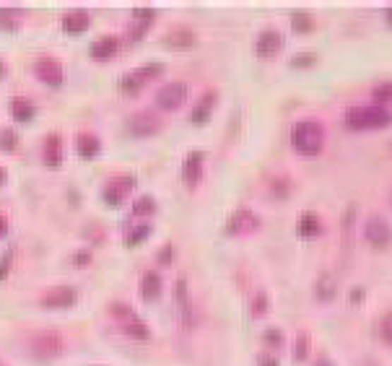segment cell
<instances>
[{
    "label": "cell",
    "instance_id": "39",
    "mask_svg": "<svg viewBox=\"0 0 392 366\" xmlns=\"http://www.w3.org/2000/svg\"><path fill=\"white\" fill-rule=\"evenodd\" d=\"M11 263H13V249H6V252H3V257H0V281L8 278Z\"/></svg>",
    "mask_w": 392,
    "mask_h": 366
},
{
    "label": "cell",
    "instance_id": "2",
    "mask_svg": "<svg viewBox=\"0 0 392 366\" xmlns=\"http://www.w3.org/2000/svg\"><path fill=\"white\" fill-rule=\"evenodd\" d=\"M343 122L351 130H382L392 125V110L382 104H351L343 112Z\"/></svg>",
    "mask_w": 392,
    "mask_h": 366
},
{
    "label": "cell",
    "instance_id": "21",
    "mask_svg": "<svg viewBox=\"0 0 392 366\" xmlns=\"http://www.w3.org/2000/svg\"><path fill=\"white\" fill-rule=\"evenodd\" d=\"M161 291H164V278L156 271H145L141 276V296H143V302H156Z\"/></svg>",
    "mask_w": 392,
    "mask_h": 366
},
{
    "label": "cell",
    "instance_id": "38",
    "mask_svg": "<svg viewBox=\"0 0 392 366\" xmlns=\"http://www.w3.org/2000/svg\"><path fill=\"white\" fill-rule=\"evenodd\" d=\"M0 26H3V29H16L18 26L16 13L11 8H0Z\"/></svg>",
    "mask_w": 392,
    "mask_h": 366
},
{
    "label": "cell",
    "instance_id": "35",
    "mask_svg": "<svg viewBox=\"0 0 392 366\" xmlns=\"http://www.w3.org/2000/svg\"><path fill=\"white\" fill-rule=\"evenodd\" d=\"M263 341L268 343L271 348H280L286 338H283V330H278V327H268V330L263 333Z\"/></svg>",
    "mask_w": 392,
    "mask_h": 366
},
{
    "label": "cell",
    "instance_id": "33",
    "mask_svg": "<svg viewBox=\"0 0 392 366\" xmlns=\"http://www.w3.org/2000/svg\"><path fill=\"white\" fill-rule=\"evenodd\" d=\"M309 333L307 330H302V333L297 335V343H294V361H304L307 353H309Z\"/></svg>",
    "mask_w": 392,
    "mask_h": 366
},
{
    "label": "cell",
    "instance_id": "29",
    "mask_svg": "<svg viewBox=\"0 0 392 366\" xmlns=\"http://www.w3.org/2000/svg\"><path fill=\"white\" fill-rule=\"evenodd\" d=\"M291 29H294V32H312L314 16L309 11H294V13H291Z\"/></svg>",
    "mask_w": 392,
    "mask_h": 366
},
{
    "label": "cell",
    "instance_id": "16",
    "mask_svg": "<svg viewBox=\"0 0 392 366\" xmlns=\"http://www.w3.org/2000/svg\"><path fill=\"white\" fill-rule=\"evenodd\" d=\"M60 26H63L65 34H83L88 32V26H91V13L86 8H71L65 11L63 18H60Z\"/></svg>",
    "mask_w": 392,
    "mask_h": 366
},
{
    "label": "cell",
    "instance_id": "24",
    "mask_svg": "<svg viewBox=\"0 0 392 366\" xmlns=\"http://www.w3.org/2000/svg\"><path fill=\"white\" fill-rule=\"evenodd\" d=\"M335 294H338L335 278H333L330 273L317 276V281H314V299H317V302H333Z\"/></svg>",
    "mask_w": 392,
    "mask_h": 366
},
{
    "label": "cell",
    "instance_id": "25",
    "mask_svg": "<svg viewBox=\"0 0 392 366\" xmlns=\"http://www.w3.org/2000/svg\"><path fill=\"white\" fill-rule=\"evenodd\" d=\"M120 327H122V333L128 335V338H133V341H151V327L145 325L141 317L128 319V322Z\"/></svg>",
    "mask_w": 392,
    "mask_h": 366
},
{
    "label": "cell",
    "instance_id": "42",
    "mask_svg": "<svg viewBox=\"0 0 392 366\" xmlns=\"http://www.w3.org/2000/svg\"><path fill=\"white\" fill-rule=\"evenodd\" d=\"M257 366H278V358L273 356V353H260V358H257Z\"/></svg>",
    "mask_w": 392,
    "mask_h": 366
},
{
    "label": "cell",
    "instance_id": "12",
    "mask_svg": "<svg viewBox=\"0 0 392 366\" xmlns=\"http://www.w3.org/2000/svg\"><path fill=\"white\" fill-rule=\"evenodd\" d=\"M40 304L42 307H47V309H68V307H76V304H78V288L76 286H52L42 294Z\"/></svg>",
    "mask_w": 392,
    "mask_h": 366
},
{
    "label": "cell",
    "instance_id": "37",
    "mask_svg": "<svg viewBox=\"0 0 392 366\" xmlns=\"http://www.w3.org/2000/svg\"><path fill=\"white\" fill-rule=\"evenodd\" d=\"M153 18H156V11L153 8H133V21H138V24L151 26Z\"/></svg>",
    "mask_w": 392,
    "mask_h": 366
},
{
    "label": "cell",
    "instance_id": "28",
    "mask_svg": "<svg viewBox=\"0 0 392 366\" xmlns=\"http://www.w3.org/2000/svg\"><path fill=\"white\" fill-rule=\"evenodd\" d=\"M268 309H271V296H268V291L260 288V291H255L252 302H249V312H252V317H265Z\"/></svg>",
    "mask_w": 392,
    "mask_h": 366
},
{
    "label": "cell",
    "instance_id": "7",
    "mask_svg": "<svg viewBox=\"0 0 392 366\" xmlns=\"http://www.w3.org/2000/svg\"><path fill=\"white\" fill-rule=\"evenodd\" d=\"M125 125H128L130 136L151 138L161 130V117L153 110H138V112H133L128 119H125Z\"/></svg>",
    "mask_w": 392,
    "mask_h": 366
},
{
    "label": "cell",
    "instance_id": "6",
    "mask_svg": "<svg viewBox=\"0 0 392 366\" xmlns=\"http://www.w3.org/2000/svg\"><path fill=\"white\" fill-rule=\"evenodd\" d=\"M187 96H190V83H184V81H169V83H164L156 91V107L164 112L179 110L187 102Z\"/></svg>",
    "mask_w": 392,
    "mask_h": 366
},
{
    "label": "cell",
    "instance_id": "18",
    "mask_svg": "<svg viewBox=\"0 0 392 366\" xmlns=\"http://www.w3.org/2000/svg\"><path fill=\"white\" fill-rule=\"evenodd\" d=\"M117 49H120V40L114 34H102V37H96L91 42L88 55L94 57V60H109V57L117 55Z\"/></svg>",
    "mask_w": 392,
    "mask_h": 366
},
{
    "label": "cell",
    "instance_id": "36",
    "mask_svg": "<svg viewBox=\"0 0 392 366\" xmlns=\"http://www.w3.org/2000/svg\"><path fill=\"white\" fill-rule=\"evenodd\" d=\"M317 63V55L314 52H297V55L291 57V65L294 68H309V65Z\"/></svg>",
    "mask_w": 392,
    "mask_h": 366
},
{
    "label": "cell",
    "instance_id": "41",
    "mask_svg": "<svg viewBox=\"0 0 392 366\" xmlns=\"http://www.w3.org/2000/svg\"><path fill=\"white\" fill-rule=\"evenodd\" d=\"M172 257H174V244H164V247L159 249V257H156V260H159L161 265H169L172 263Z\"/></svg>",
    "mask_w": 392,
    "mask_h": 366
},
{
    "label": "cell",
    "instance_id": "50",
    "mask_svg": "<svg viewBox=\"0 0 392 366\" xmlns=\"http://www.w3.org/2000/svg\"><path fill=\"white\" fill-rule=\"evenodd\" d=\"M0 366H6V364H3V361H0Z\"/></svg>",
    "mask_w": 392,
    "mask_h": 366
},
{
    "label": "cell",
    "instance_id": "15",
    "mask_svg": "<svg viewBox=\"0 0 392 366\" xmlns=\"http://www.w3.org/2000/svg\"><path fill=\"white\" fill-rule=\"evenodd\" d=\"M65 151H63V136L60 133H49L44 138V146H42V161L47 169H60L63 167Z\"/></svg>",
    "mask_w": 392,
    "mask_h": 366
},
{
    "label": "cell",
    "instance_id": "20",
    "mask_svg": "<svg viewBox=\"0 0 392 366\" xmlns=\"http://www.w3.org/2000/svg\"><path fill=\"white\" fill-rule=\"evenodd\" d=\"M325 231V223L320 221V216L314 211H304V213L297 218V234L302 239H317Z\"/></svg>",
    "mask_w": 392,
    "mask_h": 366
},
{
    "label": "cell",
    "instance_id": "43",
    "mask_svg": "<svg viewBox=\"0 0 392 366\" xmlns=\"http://www.w3.org/2000/svg\"><path fill=\"white\" fill-rule=\"evenodd\" d=\"M364 296H367V291H364V288H361V286H353V288H351V302H353V304L361 302Z\"/></svg>",
    "mask_w": 392,
    "mask_h": 366
},
{
    "label": "cell",
    "instance_id": "30",
    "mask_svg": "<svg viewBox=\"0 0 392 366\" xmlns=\"http://www.w3.org/2000/svg\"><path fill=\"white\" fill-rule=\"evenodd\" d=\"M156 213V200L151 195H141V198L133 203V216L136 218H145V216H153Z\"/></svg>",
    "mask_w": 392,
    "mask_h": 366
},
{
    "label": "cell",
    "instance_id": "48",
    "mask_svg": "<svg viewBox=\"0 0 392 366\" xmlns=\"http://www.w3.org/2000/svg\"><path fill=\"white\" fill-rule=\"evenodd\" d=\"M384 18H387V24L392 26V6H390V8H387V11H384Z\"/></svg>",
    "mask_w": 392,
    "mask_h": 366
},
{
    "label": "cell",
    "instance_id": "11",
    "mask_svg": "<svg viewBox=\"0 0 392 366\" xmlns=\"http://www.w3.org/2000/svg\"><path fill=\"white\" fill-rule=\"evenodd\" d=\"M34 76L42 81V83H47V86H63V81H65V68L63 63L57 60V57H37L34 60Z\"/></svg>",
    "mask_w": 392,
    "mask_h": 366
},
{
    "label": "cell",
    "instance_id": "44",
    "mask_svg": "<svg viewBox=\"0 0 392 366\" xmlns=\"http://www.w3.org/2000/svg\"><path fill=\"white\" fill-rule=\"evenodd\" d=\"M8 229H11L8 218H6V216L0 213V239H3V237H6V234H8Z\"/></svg>",
    "mask_w": 392,
    "mask_h": 366
},
{
    "label": "cell",
    "instance_id": "23",
    "mask_svg": "<svg viewBox=\"0 0 392 366\" xmlns=\"http://www.w3.org/2000/svg\"><path fill=\"white\" fill-rule=\"evenodd\" d=\"M11 117L16 119V122H29V119L37 117V107L26 96H13L11 99Z\"/></svg>",
    "mask_w": 392,
    "mask_h": 366
},
{
    "label": "cell",
    "instance_id": "22",
    "mask_svg": "<svg viewBox=\"0 0 392 366\" xmlns=\"http://www.w3.org/2000/svg\"><path fill=\"white\" fill-rule=\"evenodd\" d=\"M76 151H78L81 159H94V156H99V151H102V141H99V136L83 130V133H78V138H76Z\"/></svg>",
    "mask_w": 392,
    "mask_h": 366
},
{
    "label": "cell",
    "instance_id": "49",
    "mask_svg": "<svg viewBox=\"0 0 392 366\" xmlns=\"http://www.w3.org/2000/svg\"><path fill=\"white\" fill-rule=\"evenodd\" d=\"M3 76H6V63L0 60V78H3Z\"/></svg>",
    "mask_w": 392,
    "mask_h": 366
},
{
    "label": "cell",
    "instance_id": "9",
    "mask_svg": "<svg viewBox=\"0 0 392 366\" xmlns=\"http://www.w3.org/2000/svg\"><path fill=\"white\" fill-rule=\"evenodd\" d=\"M364 239L376 249L387 247V244H392V223L379 213L369 216L364 221Z\"/></svg>",
    "mask_w": 392,
    "mask_h": 366
},
{
    "label": "cell",
    "instance_id": "5",
    "mask_svg": "<svg viewBox=\"0 0 392 366\" xmlns=\"http://www.w3.org/2000/svg\"><path fill=\"white\" fill-rule=\"evenodd\" d=\"M161 73H164V63L151 60V63L141 65V68H133V71L122 73L120 81H117V86H120L122 94H138L145 83H151L153 78H159Z\"/></svg>",
    "mask_w": 392,
    "mask_h": 366
},
{
    "label": "cell",
    "instance_id": "45",
    "mask_svg": "<svg viewBox=\"0 0 392 366\" xmlns=\"http://www.w3.org/2000/svg\"><path fill=\"white\" fill-rule=\"evenodd\" d=\"M314 366H335V364H333V358L330 356H320L317 361H314Z\"/></svg>",
    "mask_w": 392,
    "mask_h": 366
},
{
    "label": "cell",
    "instance_id": "34",
    "mask_svg": "<svg viewBox=\"0 0 392 366\" xmlns=\"http://www.w3.org/2000/svg\"><path fill=\"white\" fill-rule=\"evenodd\" d=\"M18 148V133L11 128H3L0 130V151H16Z\"/></svg>",
    "mask_w": 392,
    "mask_h": 366
},
{
    "label": "cell",
    "instance_id": "26",
    "mask_svg": "<svg viewBox=\"0 0 392 366\" xmlns=\"http://www.w3.org/2000/svg\"><path fill=\"white\" fill-rule=\"evenodd\" d=\"M148 237H151V223H138V226L125 231L122 242H125V247H138V244H143Z\"/></svg>",
    "mask_w": 392,
    "mask_h": 366
},
{
    "label": "cell",
    "instance_id": "3",
    "mask_svg": "<svg viewBox=\"0 0 392 366\" xmlns=\"http://www.w3.org/2000/svg\"><path fill=\"white\" fill-rule=\"evenodd\" d=\"M26 346L32 350L34 356L40 358H52V356H60L65 348H68V341H65V335L60 330H37L26 338Z\"/></svg>",
    "mask_w": 392,
    "mask_h": 366
},
{
    "label": "cell",
    "instance_id": "46",
    "mask_svg": "<svg viewBox=\"0 0 392 366\" xmlns=\"http://www.w3.org/2000/svg\"><path fill=\"white\" fill-rule=\"evenodd\" d=\"M86 260H88V252H81V255L73 257V263H86Z\"/></svg>",
    "mask_w": 392,
    "mask_h": 366
},
{
    "label": "cell",
    "instance_id": "8",
    "mask_svg": "<svg viewBox=\"0 0 392 366\" xmlns=\"http://www.w3.org/2000/svg\"><path fill=\"white\" fill-rule=\"evenodd\" d=\"M133 187H136V177L133 175H128V172H125V175H114V177L107 179L105 190H102V198H105L107 206L117 208L128 200V195L133 192Z\"/></svg>",
    "mask_w": 392,
    "mask_h": 366
},
{
    "label": "cell",
    "instance_id": "19",
    "mask_svg": "<svg viewBox=\"0 0 392 366\" xmlns=\"http://www.w3.org/2000/svg\"><path fill=\"white\" fill-rule=\"evenodd\" d=\"M216 102H218V91H206V94L198 99V104L192 107V112H190V119L195 122V125H206L210 119V114H213V107H216Z\"/></svg>",
    "mask_w": 392,
    "mask_h": 366
},
{
    "label": "cell",
    "instance_id": "10",
    "mask_svg": "<svg viewBox=\"0 0 392 366\" xmlns=\"http://www.w3.org/2000/svg\"><path fill=\"white\" fill-rule=\"evenodd\" d=\"M263 226V218L252 211V208H237L229 218H226V234L237 237V234H249Z\"/></svg>",
    "mask_w": 392,
    "mask_h": 366
},
{
    "label": "cell",
    "instance_id": "14",
    "mask_svg": "<svg viewBox=\"0 0 392 366\" xmlns=\"http://www.w3.org/2000/svg\"><path fill=\"white\" fill-rule=\"evenodd\" d=\"M203 167H206V153L203 151H190L182 161V182L187 187H198L203 179Z\"/></svg>",
    "mask_w": 392,
    "mask_h": 366
},
{
    "label": "cell",
    "instance_id": "47",
    "mask_svg": "<svg viewBox=\"0 0 392 366\" xmlns=\"http://www.w3.org/2000/svg\"><path fill=\"white\" fill-rule=\"evenodd\" d=\"M6 179H8V172H6V167H0V187L6 184Z\"/></svg>",
    "mask_w": 392,
    "mask_h": 366
},
{
    "label": "cell",
    "instance_id": "40",
    "mask_svg": "<svg viewBox=\"0 0 392 366\" xmlns=\"http://www.w3.org/2000/svg\"><path fill=\"white\" fill-rule=\"evenodd\" d=\"M288 179L286 177H283V179H275V182H273V195H275V198H288V192H291V187H288Z\"/></svg>",
    "mask_w": 392,
    "mask_h": 366
},
{
    "label": "cell",
    "instance_id": "31",
    "mask_svg": "<svg viewBox=\"0 0 392 366\" xmlns=\"http://www.w3.org/2000/svg\"><path fill=\"white\" fill-rule=\"evenodd\" d=\"M376 335H379V341L392 346V309L384 312L382 317L376 319Z\"/></svg>",
    "mask_w": 392,
    "mask_h": 366
},
{
    "label": "cell",
    "instance_id": "17",
    "mask_svg": "<svg viewBox=\"0 0 392 366\" xmlns=\"http://www.w3.org/2000/svg\"><path fill=\"white\" fill-rule=\"evenodd\" d=\"M161 42L167 45V47H174V49H190L198 45V34L192 32L190 26H172Z\"/></svg>",
    "mask_w": 392,
    "mask_h": 366
},
{
    "label": "cell",
    "instance_id": "32",
    "mask_svg": "<svg viewBox=\"0 0 392 366\" xmlns=\"http://www.w3.org/2000/svg\"><path fill=\"white\" fill-rule=\"evenodd\" d=\"M372 99H374V104H382V107L392 104V81L376 83V86L372 88Z\"/></svg>",
    "mask_w": 392,
    "mask_h": 366
},
{
    "label": "cell",
    "instance_id": "4",
    "mask_svg": "<svg viewBox=\"0 0 392 366\" xmlns=\"http://www.w3.org/2000/svg\"><path fill=\"white\" fill-rule=\"evenodd\" d=\"M172 296H174L177 317H179L182 327L184 330H195L198 322H201V314H198V304H195V299H192L187 281L184 278L174 281V291H172Z\"/></svg>",
    "mask_w": 392,
    "mask_h": 366
},
{
    "label": "cell",
    "instance_id": "1",
    "mask_svg": "<svg viewBox=\"0 0 392 366\" xmlns=\"http://www.w3.org/2000/svg\"><path fill=\"white\" fill-rule=\"evenodd\" d=\"M325 138H328L325 136V125L314 117L297 119L291 125V133H288L294 151L302 153V156H320L322 148H325Z\"/></svg>",
    "mask_w": 392,
    "mask_h": 366
},
{
    "label": "cell",
    "instance_id": "27",
    "mask_svg": "<svg viewBox=\"0 0 392 366\" xmlns=\"http://www.w3.org/2000/svg\"><path fill=\"white\" fill-rule=\"evenodd\" d=\"M107 312H109V317H112L114 322H120V325H125L128 319L138 317L136 309H133L130 304H125V302H112L109 307H107Z\"/></svg>",
    "mask_w": 392,
    "mask_h": 366
},
{
    "label": "cell",
    "instance_id": "13",
    "mask_svg": "<svg viewBox=\"0 0 392 366\" xmlns=\"http://www.w3.org/2000/svg\"><path fill=\"white\" fill-rule=\"evenodd\" d=\"M283 45H286V37L278 32V29H265V32L257 34L255 40V52L257 57H275L283 49Z\"/></svg>",
    "mask_w": 392,
    "mask_h": 366
}]
</instances>
